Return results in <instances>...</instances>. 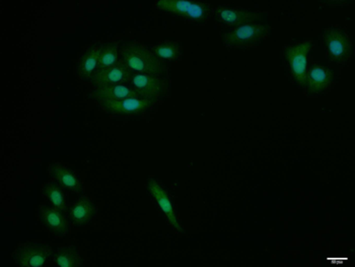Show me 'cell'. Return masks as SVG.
<instances>
[{
    "label": "cell",
    "instance_id": "e0dca14e",
    "mask_svg": "<svg viewBox=\"0 0 355 267\" xmlns=\"http://www.w3.org/2000/svg\"><path fill=\"white\" fill-rule=\"evenodd\" d=\"M50 173L63 188L73 192H80L83 189L82 183L78 179V175L64 167V166L54 164L50 167Z\"/></svg>",
    "mask_w": 355,
    "mask_h": 267
},
{
    "label": "cell",
    "instance_id": "6da1fadb",
    "mask_svg": "<svg viewBox=\"0 0 355 267\" xmlns=\"http://www.w3.org/2000/svg\"><path fill=\"white\" fill-rule=\"evenodd\" d=\"M124 64L130 71L138 74L157 76L163 72V65L159 57L140 44H129L122 50Z\"/></svg>",
    "mask_w": 355,
    "mask_h": 267
},
{
    "label": "cell",
    "instance_id": "5b68a950",
    "mask_svg": "<svg viewBox=\"0 0 355 267\" xmlns=\"http://www.w3.org/2000/svg\"><path fill=\"white\" fill-rule=\"evenodd\" d=\"M50 255H51V247L48 245L28 243L17 249L15 259V262L21 266L40 267L46 264Z\"/></svg>",
    "mask_w": 355,
    "mask_h": 267
},
{
    "label": "cell",
    "instance_id": "ac0fdd59",
    "mask_svg": "<svg viewBox=\"0 0 355 267\" xmlns=\"http://www.w3.org/2000/svg\"><path fill=\"white\" fill-rule=\"evenodd\" d=\"M55 266L60 267H78L82 266V257L74 247H63L54 256Z\"/></svg>",
    "mask_w": 355,
    "mask_h": 267
},
{
    "label": "cell",
    "instance_id": "8992f818",
    "mask_svg": "<svg viewBox=\"0 0 355 267\" xmlns=\"http://www.w3.org/2000/svg\"><path fill=\"white\" fill-rule=\"evenodd\" d=\"M324 39L329 55L335 62H344L349 59L352 55V42L342 31L336 28H330L325 33Z\"/></svg>",
    "mask_w": 355,
    "mask_h": 267
},
{
    "label": "cell",
    "instance_id": "52a82bcc",
    "mask_svg": "<svg viewBox=\"0 0 355 267\" xmlns=\"http://www.w3.org/2000/svg\"><path fill=\"white\" fill-rule=\"evenodd\" d=\"M132 89L138 94L140 98L148 100H157L159 96L163 95L166 83L157 76L150 74H135L131 76Z\"/></svg>",
    "mask_w": 355,
    "mask_h": 267
},
{
    "label": "cell",
    "instance_id": "ffe728a7",
    "mask_svg": "<svg viewBox=\"0 0 355 267\" xmlns=\"http://www.w3.org/2000/svg\"><path fill=\"white\" fill-rule=\"evenodd\" d=\"M44 194L47 197L55 209L63 212L67 209V199L62 190L53 183L45 184L43 188Z\"/></svg>",
    "mask_w": 355,
    "mask_h": 267
},
{
    "label": "cell",
    "instance_id": "7c38bea8",
    "mask_svg": "<svg viewBox=\"0 0 355 267\" xmlns=\"http://www.w3.org/2000/svg\"><path fill=\"white\" fill-rule=\"evenodd\" d=\"M216 19L227 25L243 26L247 24H254L260 19L257 12L249 10H236V8H219L214 10Z\"/></svg>",
    "mask_w": 355,
    "mask_h": 267
},
{
    "label": "cell",
    "instance_id": "7a4b0ae2",
    "mask_svg": "<svg viewBox=\"0 0 355 267\" xmlns=\"http://www.w3.org/2000/svg\"><path fill=\"white\" fill-rule=\"evenodd\" d=\"M155 6L168 14L179 15L194 21H205L209 12L207 4L185 0H157Z\"/></svg>",
    "mask_w": 355,
    "mask_h": 267
},
{
    "label": "cell",
    "instance_id": "2e32d148",
    "mask_svg": "<svg viewBox=\"0 0 355 267\" xmlns=\"http://www.w3.org/2000/svg\"><path fill=\"white\" fill-rule=\"evenodd\" d=\"M333 80V74L327 67H314L309 72L306 85L311 94H319L328 89Z\"/></svg>",
    "mask_w": 355,
    "mask_h": 267
},
{
    "label": "cell",
    "instance_id": "9c48e42d",
    "mask_svg": "<svg viewBox=\"0 0 355 267\" xmlns=\"http://www.w3.org/2000/svg\"><path fill=\"white\" fill-rule=\"evenodd\" d=\"M130 69L124 63H117L107 69H98L93 76L92 83L96 87H105V85H121L130 80Z\"/></svg>",
    "mask_w": 355,
    "mask_h": 267
},
{
    "label": "cell",
    "instance_id": "3957f363",
    "mask_svg": "<svg viewBox=\"0 0 355 267\" xmlns=\"http://www.w3.org/2000/svg\"><path fill=\"white\" fill-rule=\"evenodd\" d=\"M268 27L260 24H247L239 26L223 35V43L231 47L251 45L268 36Z\"/></svg>",
    "mask_w": 355,
    "mask_h": 267
},
{
    "label": "cell",
    "instance_id": "4fadbf2b",
    "mask_svg": "<svg viewBox=\"0 0 355 267\" xmlns=\"http://www.w3.org/2000/svg\"><path fill=\"white\" fill-rule=\"evenodd\" d=\"M148 190H150L151 196L155 198L159 205V209L163 211L164 216L168 218L170 224L177 230L181 232L182 227L179 224L176 214H175L174 207H173L172 201L168 193L159 185L155 180L148 181Z\"/></svg>",
    "mask_w": 355,
    "mask_h": 267
},
{
    "label": "cell",
    "instance_id": "ba28073f",
    "mask_svg": "<svg viewBox=\"0 0 355 267\" xmlns=\"http://www.w3.org/2000/svg\"><path fill=\"white\" fill-rule=\"evenodd\" d=\"M155 101L144 98H128L100 105L106 112L116 115H133L146 112Z\"/></svg>",
    "mask_w": 355,
    "mask_h": 267
},
{
    "label": "cell",
    "instance_id": "8fae6325",
    "mask_svg": "<svg viewBox=\"0 0 355 267\" xmlns=\"http://www.w3.org/2000/svg\"><path fill=\"white\" fill-rule=\"evenodd\" d=\"M40 218L42 224L54 236L64 237L69 234V221L59 209L55 207H42Z\"/></svg>",
    "mask_w": 355,
    "mask_h": 267
},
{
    "label": "cell",
    "instance_id": "5bb4252c",
    "mask_svg": "<svg viewBox=\"0 0 355 267\" xmlns=\"http://www.w3.org/2000/svg\"><path fill=\"white\" fill-rule=\"evenodd\" d=\"M98 55H100V47L91 46L87 48L78 60V76L83 82L93 80L96 71L98 69Z\"/></svg>",
    "mask_w": 355,
    "mask_h": 267
},
{
    "label": "cell",
    "instance_id": "277c9868",
    "mask_svg": "<svg viewBox=\"0 0 355 267\" xmlns=\"http://www.w3.org/2000/svg\"><path fill=\"white\" fill-rule=\"evenodd\" d=\"M312 48V42L306 41L287 48L286 57L288 62L289 69L295 82L302 87L306 85V65H308V56Z\"/></svg>",
    "mask_w": 355,
    "mask_h": 267
},
{
    "label": "cell",
    "instance_id": "9a60e30c",
    "mask_svg": "<svg viewBox=\"0 0 355 267\" xmlns=\"http://www.w3.org/2000/svg\"><path fill=\"white\" fill-rule=\"evenodd\" d=\"M96 205L91 199L82 198L76 201L69 211L70 220L76 227H85L96 216Z\"/></svg>",
    "mask_w": 355,
    "mask_h": 267
},
{
    "label": "cell",
    "instance_id": "30bf717a",
    "mask_svg": "<svg viewBox=\"0 0 355 267\" xmlns=\"http://www.w3.org/2000/svg\"><path fill=\"white\" fill-rule=\"evenodd\" d=\"M92 97L98 102V105L124 100V98H140L132 87L122 84L96 87L92 93Z\"/></svg>",
    "mask_w": 355,
    "mask_h": 267
},
{
    "label": "cell",
    "instance_id": "d6986e66",
    "mask_svg": "<svg viewBox=\"0 0 355 267\" xmlns=\"http://www.w3.org/2000/svg\"><path fill=\"white\" fill-rule=\"evenodd\" d=\"M119 58V47L117 43H106L100 46V55H98V69H107L117 64Z\"/></svg>",
    "mask_w": 355,
    "mask_h": 267
},
{
    "label": "cell",
    "instance_id": "44dd1931",
    "mask_svg": "<svg viewBox=\"0 0 355 267\" xmlns=\"http://www.w3.org/2000/svg\"><path fill=\"white\" fill-rule=\"evenodd\" d=\"M153 52H155L153 54L159 57V58L174 60L181 54V46H180L179 43L173 42V41L164 42L155 46L153 47Z\"/></svg>",
    "mask_w": 355,
    "mask_h": 267
}]
</instances>
